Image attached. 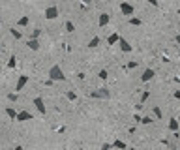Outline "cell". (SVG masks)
Wrapping results in <instances>:
<instances>
[{"mask_svg":"<svg viewBox=\"0 0 180 150\" xmlns=\"http://www.w3.org/2000/svg\"><path fill=\"white\" fill-rule=\"evenodd\" d=\"M98 45H100V38H98V36H94L92 40L88 41V47H90V49H96Z\"/></svg>","mask_w":180,"mask_h":150,"instance_id":"cell-15","label":"cell"},{"mask_svg":"<svg viewBox=\"0 0 180 150\" xmlns=\"http://www.w3.org/2000/svg\"><path fill=\"white\" fill-rule=\"evenodd\" d=\"M34 105H36L38 113L45 116V113H47V109H45V103H43V99H41V98H34Z\"/></svg>","mask_w":180,"mask_h":150,"instance_id":"cell-6","label":"cell"},{"mask_svg":"<svg viewBox=\"0 0 180 150\" xmlns=\"http://www.w3.org/2000/svg\"><path fill=\"white\" fill-rule=\"evenodd\" d=\"M128 69H133V68H137V62H128V66H126Z\"/></svg>","mask_w":180,"mask_h":150,"instance_id":"cell-29","label":"cell"},{"mask_svg":"<svg viewBox=\"0 0 180 150\" xmlns=\"http://www.w3.org/2000/svg\"><path fill=\"white\" fill-rule=\"evenodd\" d=\"M109 21H111V17H109L107 13H101V15H100V19H98V24H100V28H105L107 24H109Z\"/></svg>","mask_w":180,"mask_h":150,"instance_id":"cell-10","label":"cell"},{"mask_svg":"<svg viewBox=\"0 0 180 150\" xmlns=\"http://www.w3.org/2000/svg\"><path fill=\"white\" fill-rule=\"evenodd\" d=\"M120 13L122 15H133L135 13V8L128 2H120Z\"/></svg>","mask_w":180,"mask_h":150,"instance_id":"cell-4","label":"cell"},{"mask_svg":"<svg viewBox=\"0 0 180 150\" xmlns=\"http://www.w3.org/2000/svg\"><path fill=\"white\" fill-rule=\"evenodd\" d=\"M101 148H103V150H109V148H112V144H109V143H105V144H101Z\"/></svg>","mask_w":180,"mask_h":150,"instance_id":"cell-30","label":"cell"},{"mask_svg":"<svg viewBox=\"0 0 180 150\" xmlns=\"http://www.w3.org/2000/svg\"><path fill=\"white\" fill-rule=\"evenodd\" d=\"M98 77H100L101 81H105V79L109 77V73H107V69H100V73H98Z\"/></svg>","mask_w":180,"mask_h":150,"instance_id":"cell-22","label":"cell"},{"mask_svg":"<svg viewBox=\"0 0 180 150\" xmlns=\"http://www.w3.org/2000/svg\"><path fill=\"white\" fill-rule=\"evenodd\" d=\"M8 99H10V102H11V103H15V102H17V99H19V96H17V92H10V94H8Z\"/></svg>","mask_w":180,"mask_h":150,"instance_id":"cell-20","label":"cell"},{"mask_svg":"<svg viewBox=\"0 0 180 150\" xmlns=\"http://www.w3.org/2000/svg\"><path fill=\"white\" fill-rule=\"evenodd\" d=\"M129 24H131V27H141V19H137V17H129Z\"/></svg>","mask_w":180,"mask_h":150,"instance_id":"cell-19","label":"cell"},{"mask_svg":"<svg viewBox=\"0 0 180 150\" xmlns=\"http://www.w3.org/2000/svg\"><path fill=\"white\" fill-rule=\"evenodd\" d=\"M154 75H156V71H154L152 68H146V69L143 71V75H141V81H143V83H148L150 79H154Z\"/></svg>","mask_w":180,"mask_h":150,"instance_id":"cell-5","label":"cell"},{"mask_svg":"<svg viewBox=\"0 0 180 150\" xmlns=\"http://www.w3.org/2000/svg\"><path fill=\"white\" fill-rule=\"evenodd\" d=\"M15 66H17V58H15V56H11V58H10V62H8V68H10V69H13Z\"/></svg>","mask_w":180,"mask_h":150,"instance_id":"cell-24","label":"cell"},{"mask_svg":"<svg viewBox=\"0 0 180 150\" xmlns=\"http://www.w3.org/2000/svg\"><path fill=\"white\" fill-rule=\"evenodd\" d=\"M117 45H120V49H122L124 53H131V51H133V47H131V45H129V43H128L122 36H120V40H118V43H117Z\"/></svg>","mask_w":180,"mask_h":150,"instance_id":"cell-8","label":"cell"},{"mask_svg":"<svg viewBox=\"0 0 180 150\" xmlns=\"http://www.w3.org/2000/svg\"><path fill=\"white\" fill-rule=\"evenodd\" d=\"M27 45H28V49H32V51H38V49H39V41L38 40H32V38L27 41Z\"/></svg>","mask_w":180,"mask_h":150,"instance_id":"cell-13","label":"cell"},{"mask_svg":"<svg viewBox=\"0 0 180 150\" xmlns=\"http://www.w3.org/2000/svg\"><path fill=\"white\" fill-rule=\"evenodd\" d=\"M148 98H150V92H148V90H145V92L141 94V103H145V102H146Z\"/></svg>","mask_w":180,"mask_h":150,"instance_id":"cell-25","label":"cell"},{"mask_svg":"<svg viewBox=\"0 0 180 150\" xmlns=\"http://www.w3.org/2000/svg\"><path fill=\"white\" fill-rule=\"evenodd\" d=\"M39 34H41V30H39V28H36V30H32L30 38H32V40H38V38H39Z\"/></svg>","mask_w":180,"mask_h":150,"instance_id":"cell-26","label":"cell"},{"mask_svg":"<svg viewBox=\"0 0 180 150\" xmlns=\"http://www.w3.org/2000/svg\"><path fill=\"white\" fill-rule=\"evenodd\" d=\"M49 79H53L55 83H60V81H66V75H64V71H62V68H60L58 64H55V66H51V69H49Z\"/></svg>","mask_w":180,"mask_h":150,"instance_id":"cell-1","label":"cell"},{"mask_svg":"<svg viewBox=\"0 0 180 150\" xmlns=\"http://www.w3.org/2000/svg\"><path fill=\"white\" fill-rule=\"evenodd\" d=\"M27 83H28V75H21V77L17 79V85H15V92L22 90V88L27 86Z\"/></svg>","mask_w":180,"mask_h":150,"instance_id":"cell-7","label":"cell"},{"mask_svg":"<svg viewBox=\"0 0 180 150\" xmlns=\"http://www.w3.org/2000/svg\"><path fill=\"white\" fill-rule=\"evenodd\" d=\"M58 15H60V11H58V8H56V6H49V8H45V19L53 21V19H56Z\"/></svg>","mask_w":180,"mask_h":150,"instance_id":"cell-3","label":"cell"},{"mask_svg":"<svg viewBox=\"0 0 180 150\" xmlns=\"http://www.w3.org/2000/svg\"><path fill=\"white\" fill-rule=\"evenodd\" d=\"M15 120H17V122H27V120H32V115H30L28 111H19Z\"/></svg>","mask_w":180,"mask_h":150,"instance_id":"cell-9","label":"cell"},{"mask_svg":"<svg viewBox=\"0 0 180 150\" xmlns=\"http://www.w3.org/2000/svg\"><path fill=\"white\" fill-rule=\"evenodd\" d=\"M10 34H11L15 40H21V36H22V34H21L19 30H15V28H11V30H10Z\"/></svg>","mask_w":180,"mask_h":150,"instance_id":"cell-23","label":"cell"},{"mask_svg":"<svg viewBox=\"0 0 180 150\" xmlns=\"http://www.w3.org/2000/svg\"><path fill=\"white\" fill-rule=\"evenodd\" d=\"M150 122H152L150 116H141V124H150Z\"/></svg>","mask_w":180,"mask_h":150,"instance_id":"cell-28","label":"cell"},{"mask_svg":"<svg viewBox=\"0 0 180 150\" xmlns=\"http://www.w3.org/2000/svg\"><path fill=\"white\" fill-rule=\"evenodd\" d=\"M66 98H68V99H70V102H75V99H77V94L70 90V92H66Z\"/></svg>","mask_w":180,"mask_h":150,"instance_id":"cell-21","label":"cell"},{"mask_svg":"<svg viewBox=\"0 0 180 150\" xmlns=\"http://www.w3.org/2000/svg\"><path fill=\"white\" fill-rule=\"evenodd\" d=\"M118 40H120V34H118V32H112V34L107 38V43H109V45H117Z\"/></svg>","mask_w":180,"mask_h":150,"instance_id":"cell-11","label":"cell"},{"mask_svg":"<svg viewBox=\"0 0 180 150\" xmlns=\"http://www.w3.org/2000/svg\"><path fill=\"white\" fill-rule=\"evenodd\" d=\"M146 2H148V4H152L154 8H158V0H146Z\"/></svg>","mask_w":180,"mask_h":150,"instance_id":"cell-31","label":"cell"},{"mask_svg":"<svg viewBox=\"0 0 180 150\" xmlns=\"http://www.w3.org/2000/svg\"><path fill=\"white\" fill-rule=\"evenodd\" d=\"M173 96H174L176 99H180V90H174V94H173Z\"/></svg>","mask_w":180,"mask_h":150,"instance_id":"cell-32","label":"cell"},{"mask_svg":"<svg viewBox=\"0 0 180 150\" xmlns=\"http://www.w3.org/2000/svg\"><path fill=\"white\" fill-rule=\"evenodd\" d=\"M174 40H176V43L180 45V34H176V38H174Z\"/></svg>","mask_w":180,"mask_h":150,"instance_id":"cell-33","label":"cell"},{"mask_svg":"<svg viewBox=\"0 0 180 150\" xmlns=\"http://www.w3.org/2000/svg\"><path fill=\"white\" fill-rule=\"evenodd\" d=\"M90 98H94V99H109L111 98V92L107 88H98L94 92H90Z\"/></svg>","mask_w":180,"mask_h":150,"instance_id":"cell-2","label":"cell"},{"mask_svg":"<svg viewBox=\"0 0 180 150\" xmlns=\"http://www.w3.org/2000/svg\"><path fill=\"white\" fill-rule=\"evenodd\" d=\"M128 144L124 143V141H120V139H117L115 143H112V148H126Z\"/></svg>","mask_w":180,"mask_h":150,"instance_id":"cell-18","label":"cell"},{"mask_svg":"<svg viewBox=\"0 0 180 150\" xmlns=\"http://www.w3.org/2000/svg\"><path fill=\"white\" fill-rule=\"evenodd\" d=\"M66 32H75V24L72 23V21H66Z\"/></svg>","mask_w":180,"mask_h":150,"instance_id":"cell-17","label":"cell"},{"mask_svg":"<svg viewBox=\"0 0 180 150\" xmlns=\"http://www.w3.org/2000/svg\"><path fill=\"white\" fill-rule=\"evenodd\" d=\"M178 128H180V124H178V120L176 118H171L169 120V130L174 133V131H178Z\"/></svg>","mask_w":180,"mask_h":150,"instance_id":"cell-12","label":"cell"},{"mask_svg":"<svg viewBox=\"0 0 180 150\" xmlns=\"http://www.w3.org/2000/svg\"><path fill=\"white\" fill-rule=\"evenodd\" d=\"M154 115H156V118H160V120H162V116H163V115H162V109H160V107H154Z\"/></svg>","mask_w":180,"mask_h":150,"instance_id":"cell-27","label":"cell"},{"mask_svg":"<svg viewBox=\"0 0 180 150\" xmlns=\"http://www.w3.org/2000/svg\"><path fill=\"white\" fill-rule=\"evenodd\" d=\"M28 23H30V19H28V15H22L19 21H17V27H28Z\"/></svg>","mask_w":180,"mask_h":150,"instance_id":"cell-14","label":"cell"},{"mask_svg":"<svg viewBox=\"0 0 180 150\" xmlns=\"http://www.w3.org/2000/svg\"><path fill=\"white\" fill-rule=\"evenodd\" d=\"M178 15H180V10H178Z\"/></svg>","mask_w":180,"mask_h":150,"instance_id":"cell-34","label":"cell"},{"mask_svg":"<svg viewBox=\"0 0 180 150\" xmlns=\"http://www.w3.org/2000/svg\"><path fill=\"white\" fill-rule=\"evenodd\" d=\"M6 115H8L11 120H15V118H17V111H15L13 107H8V109H6Z\"/></svg>","mask_w":180,"mask_h":150,"instance_id":"cell-16","label":"cell"}]
</instances>
